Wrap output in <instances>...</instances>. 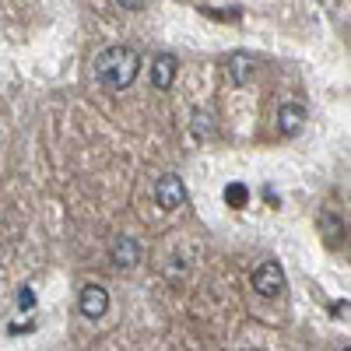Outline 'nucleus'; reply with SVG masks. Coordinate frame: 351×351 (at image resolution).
Segmentation results:
<instances>
[{"instance_id": "obj_1", "label": "nucleus", "mask_w": 351, "mask_h": 351, "mask_svg": "<svg viewBox=\"0 0 351 351\" xmlns=\"http://www.w3.org/2000/svg\"><path fill=\"white\" fill-rule=\"evenodd\" d=\"M141 71V56L130 49V46H109L99 53V60H95V74L106 88H130L134 77Z\"/></svg>"}, {"instance_id": "obj_8", "label": "nucleus", "mask_w": 351, "mask_h": 351, "mask_svg": "<svg viewBox=\"0 0 351 351\" xmlns=\"http://www.w3.org/2000/svg\"><path fill=\"white\" fill-rule=\"evenodd\" d=\"M302 123H306V109H302L299 102L281 106V112H278V127H281V134H299Z\"/></svg>"}, {"instance_id": "obj_3", "label": "nucleus", "mask_w": 351, "mask_h": 351, "mask_svg": "<svg viewBox=\"0 0 351 351\" xmlns=\"http://www.w3.org/2000/svg\"><path fill=\"white\" fill-rule=\"evenodd\" d=\"M155 200H158V208H162V211L183 208V204H186V186H183L180 176H172V172L158 176V183H155Z\"/></svg>"}, {"instance_id": "obj_9", "label": "nucleus", "mask_w": 351, "mask_h": 351, "mask_svg": "<svg viewBox=\"0 0 351 351\" xmlns=\"http://www.w3.org/2000/svg\"><path fill=\"white\" fill-rule=\"evenodd\" d=\"M225 200L232 204V208H246V200H250V190L243 183H228L225 186Z\"/></svg>"}, {"instance_id": "obj_7", "label": "nucleus", "mask_w": 351, "mask_h": 351, "mask_svg": "<svg viewBox=\"0 0 351 351\" xmlns=\"http://www.w3.org/2000/svg\"><path fill=\"white\" fill-rule=\"evenodd\" d=\"M256 71H260V60H256L253 53H236V56L228 60V77H232V84H250Z\"/></svg>"}, {"instance_id": "obj_11", "label": "nucleus", "mask_w": 351, "mask_h": 351, "mask_svg": "<svg viewBox=\"0 0 351 351\" xmlns=\"http://www.w3.org/2000/svg\"><path fill=\"white\" fill-rule=\"evenodd\" d=\"M243 351H260V348H243Z\"/></svg>"}, {"instance_id": "obj_4", "label": "nucleus", "mask_w": 351, "mask_h": 351, "mask_svg": "<svg viewBox=\"0 0 351 351\" xmlns=\"http://www.w3.org/2000/svg\"><path fill=\"white\" fill-rule=\"evenodd\" d=\"M77 306H81V316H88V319H102V316L109 313V291H106L102 285H84Z\"/></svg>"}, {"instance_id": "obj_6", "label": "nucleus", "mask_w": 351, "mask_h": 351, "mask_svg": "<svg viewBox=\"0 0 351 351\" xmlns=\"http://www.w3.org/2000/svg\"><path fill=\"white\" fill-rule=\"evenodd\" d=\"M137 263H141V243L130 239V236H120L116 246H112V267L116 271H130V267H137Z\"/></svg>"}, {"instance_id": "obj_10", "label": "nucleus", "mask_w": 351, "mask_h": 351, "mask_svg": "<svg viewBox=\"0 0 351 351\" xmlns=\"http://www.w3.org/2000/svg\"><path fill=\"white\" fill-rule=\"evenodd\" d=\"M330 313H334V316L341 319V316L348 313V299H344V302H334V306H330Z\"/></svg>"}, {"instance_id": "obj_12", "label": "nucleus", "mask_w": 351, "mask_h": 351, "mask_svg": "<svg viewBox=\"0 0 351 351\" xmlns=\"http://www.w3.org/2000/svg\"><path fill=\"white\" fill-rule=\"evenodd\" d=\"M341 351H351V348H348V344H344V348H341Z\"/></svg>"}, {"instance_id": "obj_5", "label": "nucleus", "mask_w": 351, "mask_h": 351, "mask_svg": "<svg viewBox=\"0 0 351 351\" xmlns=\"http://www.w3.org/2000/svg\"><path fill=\"white\" fill-rule=\"evenodd\" d=\"M176 71H180V60H176L172 53H158L152 60V84L158 92H165V88L176 84Z\"/></svg>"}, {"instance_id": "obj_2", "label": "nucleus", "mask_w": 351, "mask_h": 351, "mask_svg": "<svg viewBox=\"0 0 351 351\" xmlns=\"http://www.w3.org/2000/svg\"><path fill=\"white\" fill-rule=\"evenodd\" d=\"M253 288L260 291L263 299H278L281 288H285V271L278 260H263L260 267L253 271Z\"/></svg>"}]
</instances>
